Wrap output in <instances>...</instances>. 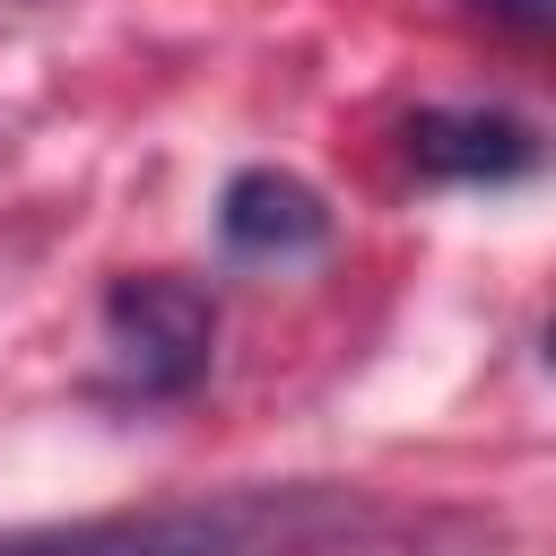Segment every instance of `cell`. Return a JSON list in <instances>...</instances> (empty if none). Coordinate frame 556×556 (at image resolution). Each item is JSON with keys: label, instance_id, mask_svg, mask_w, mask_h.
<instances>
[{"label": "cell", "instance_id": "6da1fadb", "mask_svg": "<svg viewBox=\"0 0 556 556\" xmlns=\"http://www.w3.org/2000/svg\"><path fill=\"white\" fill-rule=\"evenodd\" d=\"M365 530L356 495L330 486H226L148 513H96L0 539V556H339Z\"/></svg>", "mask_w": 556, "mask_h": 556}, {"label": "cell", "instance_id": "7a4b0ae2", "mask_svg": "<svg viewBox=\"0 0 556 556\" xmlns=\"http://www.w3.org/2000/svg\"><path fill=\"white\" fill-rule=\"evenodd\" d=\"M104 348L130 391H148V400L191 391L217 348V304L191 278H122L104 295Z\"/></svg>", "mask_w": 556, "mask_h": 556}, {"label": "cell", "instance_id": "3957f363", "mask_svg": "<svg viewBox=\"0 0 556 556\" xmlns=\"http://www.w3.org/2000/svg\"><path fill=\"white\" fill-rule=\"evenodd\" d=\"M408 156L426 174H452V182H504L539 156V139L513 122V113H417L408 122Z\"/></svg>", "mask_w": 556, "mask_h": 556}, {"label": "cell", "instance_id": "277c9868", "mask_svg": "<svg viewBox=\"0 0 556 556\" xmlns=\"http://www.w3.org/2000/svg\"><path fill=\"white\" fill-rule=\"evenodd\" d=\"M217 226H226V243L235 252H313L321 235H330V208L295 182V174H269V165H252V174H235L226 182V208H217Z\"/></svg>", "mask_w": 556, "mask_h": 556}]
</instances>
